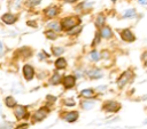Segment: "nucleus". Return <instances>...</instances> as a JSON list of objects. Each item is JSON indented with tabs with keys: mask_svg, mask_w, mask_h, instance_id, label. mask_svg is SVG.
Listing matches in <instances>:
<instances>
[{
	"mask_svg": "<svg viewBox=\"0 0 147 129\" xmlns=\"http://www.w3.org/2000/svg\"><path fill=\"white\" fill-rule=\"evenodd\" d=\"M79 23H80V19L78 17H67L62 21V29L65 31H69L75 26L79 25Z\"/></svg>",
	"mask_w": 147,
	"mask_h": 129,
	"instance_id": "obj_1",
	"label": "nucleus"
},
{
	"mask_svg": "<svg viewBox=\"0 0 147 129\" xmlns=\"http://www.w3.org/2000/svg\"><path fill=\"white\" fill-rule=\"evenodd\" d=\"M14 114H15V116H16L17 120L23 119V118H25V119L29 118V113L26 112V107L25 106H22V105H18L16 107V110L14 111Z\"/></svg>",
	"mask_w": 147,
	"mask_h": 129,
	"instance_id": "obj_2",
	"label": "nucleus"
},
{
	"mask_svg": "<svg viewBox=\"0 0 147 129\" xmlns=\"http://www.w3.org/2000/svg\"><path fill=\"white\" fill-rule=\"evenodd\" d=\"M119 107H121L119 104L114 102V100H109V102H106L103 104V108L106 111H108V112H116V111L119 110Z\"/></svg>",
	"mask_w": 147,
	"mask_h": 129,
	"instance_id": "obj_3",
	"label": "nucleus"
},
{
	"mask_svg": "<svg viewBox=\"0 0 147 129\" xmlns=\"http://www.w3.org/2000/svg\"><path fill=\"white\" fill-rule=\"evenodd\" d=\"M23 75H24V78H25L26 80H31V79L33 78V75H34V70H33V67H32L31 65H29V64H25V65L23 66Z\"/></svg>",
	"mask_w": 147,
	"mask_h": 129,
	"instance_id": "obj_4",
	"label": "nucleus"
},
{
	"mask_svg": "<svg viewBox=\"0 0 147 129\" xmlns=\"http://www.w3.org/2000/svg\"><path fill=\"white\" fill-rule=\"evenodd\" d=\"M130 76H131V72H130V71L124 72V73L119 76V79H118V81H117V86H118L119 88H123V87L127 83V81H129Z\"/></svg>",
	"mask_w": 147,
	"mask_h": 129,
	"instance_id": "obj_5",
	"label": "nucleus"
},
{
	"mask_svg": "<svg viewBox=\"0 0 147 129\" xmlns=\"http://www.w3.org/2000/svg\"><path fill=\"white\" fill-rule=\"evenodd\" d=\"M121 37H122V39L124 40V41H127V42H132V41H134V35H133V33L129 30V29H125V30H123L122 32H121Z\"/></svg>",
	"mask_w": 147,
	"mask_h": 129,
	"instance_id": "obj_6",
	"label": "nucleus"
},
{
	"mask_svg": "<svg viewBox=\"0 0 147 129\" xmlns=\"http://www.w3.org/2000/svg\"><path fill=\"white\" fill-rule=\"evenodd\" d=\"M75 83H76V78L74 75H67V76H64V79H63V86H64V88H67V89L72 88L75 86Z\"/></svg>",
	"mask_w": 147,
	"mask_h": 129,
	"instance_id": "obj_7",
	"label": "nucleus"
},
{
	"mask_svg": "<svg viewBox=\"0 0 147 129\" xmlns=\"http://www.w3.org/2000/svg\"><path fill=\"white\" fill-rule=\"evenodd\" d=\"M1 19H2V22H3V23H6V24L10 25V24H14V23L16 22V19H17V18H16V16H15V15L7 13V14H3V15H2Z\"/></svg>",
	"mask_w": 147,
	"mask_h": 129,
	"instance_id": "obj_8",
	"label": "nucleus"
},
{
	"mask_svg": "<svg viewBox=\"0 0 147 129\" xmlns=\"http://www.w3.org/2000/svg\"><path fill=\"white\" fill-rule=\"evenodd\" d=\"M46 115H47V111H46L45 108H39V110L34 113V115H33V120H34L36 122H39V121L44 120V119L46 118Z\"/></svg>",
	"mask_w": 147,
	"mask_h": 129,
	"instance_id": "obj_9",
	"label": "nucleus"
},
{
	"mask_svg": "<svg viewBox=\"0 0 147 129\" xmlns=\"http://www.w3.org/2000/svg\"><path fill=\"white\" fill-rule=\"evenodd\" d=\"M57 14H59V8H57L56 6H51V7H48V8L45 10V15H46L48 18H53V17H55Z\"/></svg>",
	"mask_w": 147,
	"mask_h": 129,
	"instance_id": "obj_10",
	"label": "nucleus"
},
{
	"mask_svg": "<svg viewBox=\"0 0 147 129\" xmlns=\"http://www.w3.org/2000/svg\"><path fill=\"white\" fill-rule=\"evenodd\" d=\"M77 119H78V112H76V111L68 112V113L64 115V120H65L67 122H75Z\"/></svg>",
	"mask_w": 147,
	"mask_h": 129,
	"instance_id": "obj_11",
	"label": "nucleus"
},
{
	"mask_svg": "<svg viewBox=\"0 0 147 129\" xmlns=\"http://www.w3.org/2000/svg\"><path fill=\"white\" fill-rule=\"evenodd\" d=\"M100 34H101L102 38H105V39H109V38H111L113 32H111L110 27H108V26H103V27L101 29V31H100Z\"/></svg>",
	"mask_w": 147,
	"mask_h": 129,
	"instance_id": "obj_12",
	"label": "nucleus"
},
{
	"mask_svg": "<svg viewBox=\"0 0 147 129\" xmlns=\"http://www.w3.org/2000/svg\"><path fill=\"white\" fill-rule=\"evenodd\" d=\"M87 75L91 78V79H99L102 76V73L100 70H91L87 72Z\"/></svg>",
	"mask_w": 147,
	"mask_h": 129,
	"instance_id": "obj_13",
	"label": "nucleus"
},
{
	"mask_svg": "<svg viewBox=\"0 0 147 129\" xmlns=\"http://www.w3.org/2000/svg\"><path fill=\"white\" fill-rule=\"evenodd\" d=\"M5 104L7 105V107H15L17 103H16V100H15L14 97H11V96H7V97L5 98Z\"/></svg>",
	"mask_w": 147,
	"mask_h": 129,
	"instance_id": "obj_14",
	"label": "nucleus"
},
{
	"mask_svg": "<svg viewBox=\"0 0 147 129\" xmlns=\"http://www.w3.org/2000/svg\"><path fill=\"white\" fill-rule=\"evenodd\" d=\"M65 66H67V62H65L64 58H57V59L55 61V67H56V68L61 70V68H64Z\"/></svg>",
	"mask_w": 147,
	"mask_h": 129,
	"instance_id": "obj_15",
	"label": "nucleus"
},
{
	"mask_svg": "<svg viewBox=\"0 0 147 129\" xmlns=\"http://www.w3.org/2000/svg\"><path fill=\"white\" fill-rule=\"evenodd\" d=\"M93 94H94L93 89H84V90L80 91V95L83 97H85V98H91L93 96Z\"/></svg>",
	"mask_w": 147,
	"mask_h": 129,
	"instance_id": "obj_16",
	"label": "nucleus"
},
{
	"mask_svg": "<svg viewBox=\"0 0 147 129\" xmlns=\"http://www.w3.org/2000/svg\"><path fill=\"white\" fill-rule=\"evenodd\" d=\"M136 10L134 9H127L124 14H123V17L124 18H132V17H136Z\"/></svg>",
	"mask_w": 147,
	"mask_h": 129,
	"instance_id": "obj_17",
	"label": "nucleus"
},
{
	"mask_svg": "<svg viewBox=\"0 0 147 129\" xmlns=\"http://www.w3.org/2000/svg\"><path fill=\"white\" fill-rule=\"evenodd\" d=\"M82 104V107L83 108H85V110H90V108H92L93 106H94V102H87V100H84V102H82L80 103Z\"/></svg>",
	"mask_w": 147,
	"mask_h": 129,
	"instance_id": "obj_18",
	"label": "nucleus"
},
{
	"mask_svg": "<svg viewBox=\"0 0 147 129\" xmlns=\"http://www.w3.org/2000/svg\"><path fill=\"white\" fill-rule=\"evenodd\" d=\"M103 24H105V16H103V15H99V16L96 17L95 25H96L98 27H101Z\"/></svg>",
	"mask_w": 147,
	"mask_h": 129,
	"instance_id": "obj_19",
	"label": "nucleus"
},
{
	"mask_svg": "<svg viewBox=\"0 0 147 129\" xmlns=\"http://www.w3.org/2000/svg\"><path fill=\"white\" fill-rule=\"evenodd\" d=\"M61 82V76H60V74H54L52 78H51V83L52 84H59Z\"/></svg>",
	"mask_w": 147,
	"mask_h": 129,
	"instance_id": "obj_20",
	"label": "nucleus"
},
{
	"mask_svg": "<svg viewBox=\"0 0 147 129\" xmlns=\"http://www.w3.org/2000/svg\"><path fill=\"white\" fill-rule=\"evenodd\" d=\"M48 27L52 29V30H54V31H60V30L62 29V26H60V24H59L57 22H52V23H49V24H48Z\"/></svg>",
	"mask_w": 147,
	"mask_h": 129,
	"instance_id": "obj_21",
	"label": "nucleus"
},
{
	"mask_svg": "<svg viewBox=\"0 0 147 129\" xmlns=\"http://www.w3.org/2000/svg\"><path fill=\"white\" fill-rule=\"evenodd\" d=\"M80 30H82V26L80 25H77V26H75L74 29H71V30H69L67 32H68V34H77V33L80 32Z\"/></svg>",
	"mask_w": 147,
	"mask_h": 129,
	"instance_id": "obj_22",
	"label": "nucleus"
},
{
	"mask_svg": "<svg viewBox=\"0 0 147 129\" xmlns=\"http://www.w3.org/2000/svg\"><path fill=\"white\" fill-rule=\"evenodd\" d=\"M45 34H46V37L48 38V39H51V40H55L56 39V34H55V31L53 30V31H46L45 32Z\"/></svg>",
	"mask_w": 147,
	"mask_h": 129,
	"instance_id": "obj_23",
	"label": "nucleus"
},
{
	"mask_svg": "<svg viewBox=\"0 0 147 129\" xmlns=\"http://www.w3.org/2000/svg\"><path fill=\"white\" fill-rule=\"evenodd\" d=\"M90 57H91V59L92 61H99L100 59V54L98 53V51H95V50H93V51H91V54H90Z\"/></svg>",
	"mask_w": 147,
	"mask_h": 129,
	"instance_id": "obj_24",
	"label": "nucleus"
},
{
	"mask_svg": "<svg viewBox=\"0 0 147 129\" xmlns=\"http://www.w3.org/2000/svg\"><path fill=\"white\" fill-rule=\"evenodd\" d=\"M63 53H64V49H63L62 47H54V48H53V54L56 55V56H60V55L63 54Z\"/></svg>",
	"mask_w": 147,
	"mask_h": 129,
	"instance_id": "obj_25",
	"label": "nucleus"
},
{
	"mask_svg": "<svg viewBox=\"0 0 147 129\" xmlns=\"http://www.w3.org/2000/svg\"><path fill=\"white\" fill-rule=\"evenodd\" d=\"M26 3H28V6L33 7V6H37L38 3H40V0H28Z\"/></svg>",
	"mask_w": 147,
	"mask_h": 129,
	"instance_id": "obj_26",
	"label": "nucleus"
},
{
	"mask_svg": "<svg viewBox=\"0 0 147 129\" xmlns=\"http://www.w3.org/2000/svg\"><path fill=\"white\" fill-rule=\"evenodd\" d=\"M64 105H67V106H74L75 105V100L74 99H70V98H67V99H64Z\"/></svg>",
	"mask_w": 147,
	"mask_h": 129,
	"instance_id": "obj_27",
	"label": "nucleus"
},
{
	"mask_svg": "<svg viewBox=\"0 0 147 129\" xmlns=\"http://www.w3.org/2000/svg\"><path fill=\"white\" fill-rule=\"evenodd\" d=\"M100 35H101V34H99V33L96 34V37H95V39H94V41H93V43H92L93 46H95V45H98V42L100 41Z\"/></svg>",
	"mask_w": 147,
	"mask_h": 129,
	"instance_id": "obj_28",
	"label": "nucleus"
},
{
	"mask_svg": "<svg viewBox=\"0 0 147 129\" xmlns=\"http://www.w3.org/2000/svg\"><path fill=\"white\" fill-rule=\"evenodd\" d=\"M90 6H92V2H84V3H82L79 7H82V8H88Z\"/></svg>",
	"mask_w": 147,
	"mask_h": 129,
	"instance_id": "obj_29",
	"label": "nucleus"
},
{
	"mask_svg": "<svg viewBox=\"0 0 147 129\" xmlns=\"http://www.w3.org/2000/svg\"><path fill=\"white\" fill-rule=\"evenodd\" d=\"M141 58H142V62L145 63V65H147V51L142 54V56H141Z\"/></svg>",
	"mask_w": 147,
	"mask_h": 129,
	"instance_id": "obj_30",
	"label": "nucleus"
},
{
	"mask_svg": "<svg viewBox=\"0 0 147 129\" xmlns=\"http://www.w3.org/2000/svg\"><path fill=\"white\" fill-rule=\"evenodd\" d=\"M26 24H28V25H30V26H32V27H36V26H37L36 22H33V21H28V22H26Z\"/></svg>",
	"mask_w": 147,
	"mask_h": 129,
	"instance_id": "obj_31",
	"label": "nucleus"
},
{
	"mask_svg": "<svg viewBox=\"0 0 147 129\" xmlns=\"http://www.w3.org/2000/svg\"><path fill=\"white\" fill-rule=\"evenodd\" d=\"M28 123H23V124H21L20 127H17V128H15V129H26L28 128Z\"/></svg>",
	"mask_w": 147,
	"mask_h": 129,
	"instance_id": "obj_32",
	"label": "nucleus"
},
{
	"mask_svg": "<svg viewBox=\"0 0 147 129\" xmlns=\"http://www.w3.org/2000/svg\"><path fill=\"white\" fill-rule=\"evenodd\" d=\"M138 2L141 5H147V0H138Z\"/></svg>",
	"mask_w": 147,
	"mask_h": 129,
	"instance_id": "obj_33",
	"label": "nucleus"
},
{
	"mask_svg": "<svg viewBox=\"0 0 147 129\" xmlns=\"http://www.w3.org/2000/svg\"><path fill=\"white\" fill-rule=\"evenodd\" d=\"M2 50H3V46H2V42L0 41V54L2 53Z\"/></svg>",
	"mask_w": 147,
	"mask_h": 129,
	"instance_id": "obj_34",
	"label": "nucleus"
},
{
	"mask_svg": "<svg viewBox=\"0 0 147 129\" xmlns=\"http://www.w3.org/2000/svg\"><path fill=\"white\" fill-rule=\"evenodd\" d=\"M47 98H48L49 100H55V97H52V96H47Z\"/></svg>",
	"mask_w": 147,
	"mask_h": 129,
	"instance_id": "obj_35",
	"label": "nucleus"
},
{
	"mask_svg": "<svg viewBox=\"0 0 147 129\" xmlns=\"http://www.w3.org/2000/svg\"><path fill=\"white\" fill-rule=\"evenodd\" d=\"M105 88H106V86H101V87H98V89H99V90H103Z\"/></svg>",
	"mask_w": 147,
	"mask_h": 129,
	"instance_id": "obj_36",
	"label": "nucleus"
},
{
	"mask_svg": "<svg viewBox=\"0 0 147 129\" xmlns=\"http://www.w3.org/2000/svg\"><path fill=\"white\" fill-rule=\"evenodd\" d=\"M142 99H147V95H145V96L142 97Z\"/></svg>",
	"mask_w": 147,
	"mask_h": 129,
	"instance_id": "obj_37",
	"label": "nucleus"
},
{
	"mask_svg": "<svg viewBox=\"0 0 147 129\" xmlns=\"http://www.w3.org/2000/svg\"><path fill=\"white\" fill-rule=\"evenodd\" d=\"M0 112H1V105H0Z\"/></svg>",
	"mask_w": 147,
	"mask_h": 129,
	"instance_id": "obj_38",
	"label": "nucleus"
},
{
	"mask_svg": "<svg viewBox=\"0 0 147 129\" xmlns=\"http://www.w3.org/2000/svg\"><path fill=\"white\" fill-rule=\"evenodd\" d=\"M111 1H114V2H115V1H116V0H111Z\"/></svg>",
	"mask_w": 147,
	"mask_h": 129,
	"instance_id": "obj_39",
	"label": "nucleus"
}]
</instances>
